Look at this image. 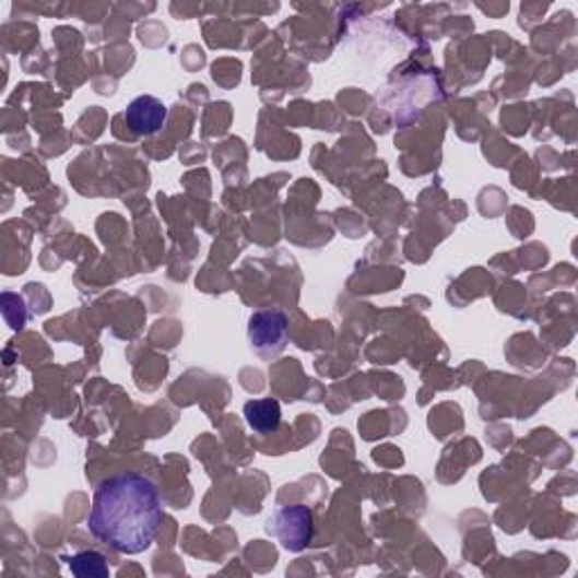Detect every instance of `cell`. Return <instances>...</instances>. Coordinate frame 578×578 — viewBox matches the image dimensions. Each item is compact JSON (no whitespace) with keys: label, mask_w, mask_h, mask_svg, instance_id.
Returning a JSON list of instances; mask_svg holds the SVG:
<instances>
[{"label":"cell","mask_w":578,"mask_h":578,"mask_svg":"<svg viewBox=\"0 0 578 578\" xmlns=\"http://www.w3.org/2000/svg\"><path fill=\"white\" fill-rule=\"evenodd\" d=\"M163 522V499L156 484L141 472H118L93 493L91 533L118 554H143Z\"/></svg>","instance_id":"6da1fadb"},{"label":"cell","mask_w":578,"mask_h":578,"mask_svg":"<svg viewBox=\"0 0 578 578\" xmlns=\"http://www.w3.org/2000/svg\"><path fill=\"white\" fill-rule=\"evenodd\" d=\"M267 531L279 538L283 550L303 552L315 538V516L308 506L287 504L269 518Z\"/></svg>","instance_id":"7a4b0ae2"},{"label":"cell","mask_w":578,"mask_h":578,"mask_svg":"<svg viewBox=\"0 0 578 578\" xmlns=\"http://www.w3.org/2000/svg\"><path fill=\"white\" fill-rule=\"evenodd\" d=\"M249 342L262 357H276L285 351L290 339V321L281 310H258L249 319Z\"/></svg>","instance_id":"3957f363"},{"label":"cell","mask_w":578,"mask_h":578,"mask_svg":"<svg viewBox=\"0 0 578 578\" xmlns=\"http://www.w3.org/2000/svg\"><path fill=\"white\" fill-rule=\"evenodd\" d=\"M125 120L133 133L152 135L161 131L163 125L167 122V107L154 95H139L129 102Z\"/></svg>","instance_id":"277c9868"},{"label":"cell","mask_w":578,"mask_h":578,"mask_svg":"<svg viewBox=\"0 0 578 578\" xmlns=\"http://www.w3.org/2000/svg\"><path fill=\"white\" fill-rule=\"evenodd\" d=\"M245 418H247V425L258 434L276 432L281 425V418H283L281 402L274 398L249 400L245 404Z\"/></svg>","instance_id":"5b68a950"},{"label":"cell","mask_w":578,"mask_h":578,"mask_svg":"<svg viewBox=\"0 0 578 578\" xmlns=\"http://www.w3.org/2000/svg\"><path fill=\"white\" fill-rule=\"evenodd\" d=\"M68 561V567L80 578H107L109 576V565L107 558L99 552H80Z\"/></svg>","instance_id":"8992f818"}]
</instances>
